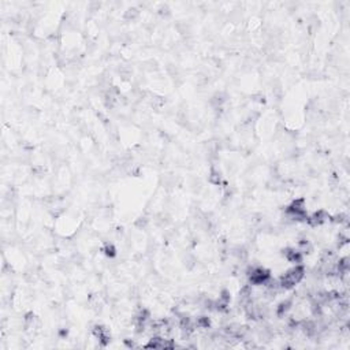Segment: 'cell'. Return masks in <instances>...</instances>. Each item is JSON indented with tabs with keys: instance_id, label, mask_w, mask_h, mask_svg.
Returning a JSON list of instances; mask_svg holds the SVG:
<instances>
[{
	"instance_id": "1",
	"label": "cell",
	"mask_w": 350,
	"mask_h": 350,
	"mask_svg": "<svg viewBox=\"0 0 350 350\" xmlns=\"http://www.w3.org/2000/svg\"><path fill=\"white\" fill-rule=\"evenodd\" d=\"M304 275H305V270H304L303 265H296L294 268L287 271L285 275H282L278 283H279L281 289L287 290V289H292V287H294L303 281Z\"/></svg>"
},
{
	"instance_id": "2",
	"label": "cell",
	"mask_w": 350,
	"mask_h": 350,
	"mask_svg": "<svg viewBox=\"0 0 350 350\" xmlns=\"http://www.w3.org/2000/svg\"><path fill=\"white\" fill-rule=\"evenodd\" d=\"M270 279V272L267 270H264V268H260V267H255V268H252V271L249 272L250 283H252V285H256V286L265 285Z\"/></svg>"
},
{
	"instance_id": "3",
	"label": "cell",
	"mask_w": 350,
	"mask_h": 350,
	"mask_svg": "<svg viewBox=\"0 0 350 350\" xmlns=\"http://www.w3.org/2000/svg\"><path fill=\"white\" fill-rule=\"evenodd\" d=\"M104 253H106L107 256L112 257V256H115V248H114L111 244H107L106 248H104Z\"/></svg>"
}]
</instances>
